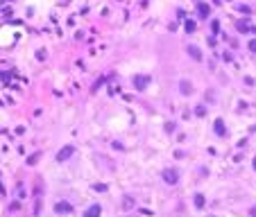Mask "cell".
I'll return each mask as SVG.
<instances>
[{"instance_id": "6da1fadb", "label": "cell", "mask_w": 256, "mask_h": 217, "mask_svg": "<svg viewBox=\"0 0 256 217\" xmlns=\"http://www.w3.org/2000/svg\"><path fill=\"white\" fill-rule=\"evenodd\" d=\"M70 152H73V149H70V147H68V149H64V152H61V154H59V158H66V156L70 154Z\"/></svg>"}, {"instance_id": "7a4b0ae2", "label": "cell", "mask_w": 256, "mask_h": 217, "mask_svg": "<svg viewBox=\"0 0 256 217\" xmlns=\"http://www.w3.org/2000/svg\"><path fill=\"white\" fill-rule=\"evenodd\" d=\"M97 215V208H93V210H89V217H95Z\"/></svg>"}]
</instances>
